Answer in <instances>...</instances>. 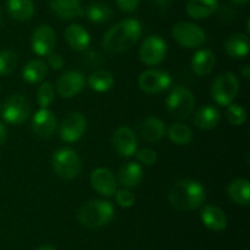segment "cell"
<instances>
[{
  "label": "cell",
  "mask_w": 250,
  "mask_h": 250,
  "mask_svg": "<svg viewBox=\"0 0 250 250\" xmlns=\"http://www.w3.org/2000/svg\"><path fill=\"white\" fill-rule=\"evenodd\" d=\"M142 34V24L136 19H125L106 32L103 46L111 53H121L131 49Z\"/></svg>",
  "instance_id": "6da1fadb"
},
{
  "label": "cell",
  "mask_w": 250,
  "mask_h": 250,
  "mask_svg": "<svg viewBox=\"0 0 250 250\" xmlns=\"http://www.w3.org/2000/svg\"><path fill=\"white\" fill-rule=\"evenodd\" d=\"M168 202L177 210H195L205 202V189L198 181L180 180L168 190Z\"/></svg>",
  "instance_id": "7a4b0ae2"
},
{
  "label": "cell",
  "mask_w": 250,
  "mask_h": 250,
  "mask_svg": "<svg viewBox=\"0 0 250 250\" xmlns=\"http://www.w3.org/2000/svg\"><path fill=\"white\" fill-rule=\"evenodd\" d=\"M115 209L106 200L92 199L83 204L78 210V221L88 229H99L112 220Z\"/></svg>",
  "instance_id": "3957f363"
},
{
  "label": "cell",
  "mask_w": 250,
  "mask_h": 250,
  "mask_svg": "<svg viewBox=\"0 0 250 250\" xmlns=\"http://www.w3.org/2000/svg\"><path fill=\"white\" fill-rule=\"evenodd\" d=\"M239 90V81L232 72H224L217 76L211 85V97L221 106L231 104Z\"/></svg>",
  "instance_id": "277c9868"
},
{
  "label": "cell",
  "mask_w": 250,
  "mask_h": 250,
  "mask_svg": "<svg viewBox=\"0 0 250 250\" xmlns=\"http://www.w3.org/2000/svg\"><path fill=\"white\" fill-rule=\"evenodd\" d=\"M195 99L193 93L186 87H175L166 99L168 112L176 119H187L194 110Z\"/></svg>",
  "instance_id": "5b68a950"
},
{
  "label": "cell",
  "mask_w": 250,
  "mask_h": 250,
  "mask_svg": "<svg viewBox=\"0 0 250 250\" xmlns=\"http://www.w3.org/2000/svg\"><path fill=\"white\" fill-rule=\"evenodd\" d=\"M53 167L59 177L63 180H72L77 177L82 168L81 159L72 149L61 148L53 155Z\"/></svg>",
  "instance_id": "8992f818"
},
{
  "label": "cell",
  "mask_w": 250,
  "mask_h": 250,
  "mask_svg": "<svg viewBox=\"0 0 250 250\" xmlns=\"http://www.w3.org/2000/svg\"><path fill=\"white\" fill-rule=\"evenodd\" d=\"M171 32L176 42L187 49L198 48L205 43V32L198 24L192 22H177Z\"/></svg>",
  "instance_id": "52a82bcc"
},
{
  "label": "cell",
  "mask_w": 250,
  "mask_h": 250,
  "mask_svg": "<svg viewBox=\"0 0 250 250\" xmlns=\"http://www.w3.org/2000/svg\"><path fill=\"white\" fill-rule=\"evenodd\" d=\"M31 114V105L23 95H11L1 107L2 119L10 125L19 126L22 125Z\"/></svg>",
  "instance_id": "ba28073f"
},
{
  "label": "cell",
  "mask_w": 250,
  "mask_h": 250,
  "mask_svg": "<svg viewBox=\"0 0 250 250\" xmlns=\"http://www.w3.org/2000/svg\"><path fill=\"white\" fill-rule=\"evenodd\" d=\"M166 53H167L166 42L159 36H150L146 38L139 48V58L142 62L148 66H155L163 62Z\"/></svg>",
  "instance_id": "9c48e42d"
},
{
  "label": "cell",
  "mask_w": 250,
  "mask_h": 250,
  "mask_svg": "<svg viewBox=\"0 0 250 250\" xmlns=\"http://www.w3.org/2000/svg\"><path fill=\"white\" fill-rule=\"evenodd\" d=\"M172 84V77L168 72L163 70H146L141 73L138 85L143 92L148 94H156L168 89Z\"/></svg>",
  "instance_id": "30bf717a"
},
{
  "label": "cell",
  "mask_w": 250,
  "mask_h": 250,
  "mask_svg": "<svg viewBox=\"0 0 250 250\" xmlns=\"http://www.w3.org/2000/svg\"><path fill=\"white\" fill-rule=\"evenodd\" d=\"M87 129V120L81 112H70L60 125V137L67 143L81 139Z\"/></svg>",
  "instance_id": "8fae6325"
},
{
  "label": "cell",
  "mask_w": 250,
  "mask_h": 250,
  "mask_svg": "<svg viewBox=\"0 0 250 250\" xmlns=\"http://www.w3.org/2000/svg\"><path fill=\"white\" fill-rule=\"evenodd\" d=\"M32 50L39 56H48L53 53L56 44L55 32L48 24H42L32 34Z\"/></svg>",
  "instance_id": "7c38bea8"
},
{
  "label": "cell",
  "mask_w": 250,
  "mask_h": 250,
  "mask_svg": "<svg viewBox=\"0 0 250 250\" xmlns=\"http://www.w3.org/2000/svg\"><path fill=\"white\" fill-rule=\"evenodd\" d=\"M112 146L120 156L131 158L137 153V146H138L136 133L129 127H119L112 136Z\"/></svg>",
  "instance_id": "4fadbf2b"
},
{
  "label": "cell",
  "mask_w": 250,
  "mask_h": 250,
  "mask_svg": "<svg viewBox=\"0 0 250 250\" xmlns=\"http://www.w3.org/2000/svg\"><path fill=\"white\" fill-rule=\"evenodd\" d=\"M84 76L78 71H67L59 77L56 82V90L59 95L66 99L73 98L84 88Z\"/></svg>",
  "instance_id": "5bb4252c"
},
{
  "label": "cell",
  "mask_w": 250,
  "mask_h": 250,
  "mask_svg": "<svg viewBox=\"0 0 250 250\" xmlns=\"http://www.w3.org/2000/svg\"><path fill=\"white\" fill-rule=\"evenodd\" d=\"M90 183L99 194L105 197H112L117 190L116 178L111 171L104 167H98L93 171L90 175Z\"/></svg>",
  "instance_id": "9a60e30c"
},
{
  "label": "cell",
  "mask_w": 250,
  "mask_h": 250,
  "mask_svg": "<svg viewBox=\"0 0 250 250\" xmlns=\"http://www.w3.org/2000/svg\"><path fill=\"white\" fill-rule=\"evenodd\" d=\"M32 128L34 133L41 138H49L56 128L55 115L53 114V111L48 110V107H42L33 115Z\"/></svg>",
  "instance_id": "2e32d148"
},
{
  "label": "cell",
  "mask_w": 250,
  "mask_h": 250,
  "mask_svg": "<svg viewBox=\"0 0 250 250\" xmlns=\"http://www.w3.org/2000/svg\"><path fill=\"white\" fill-rule=\"evenodd\" d=\"M166 134L165 124L158 117H146L139 125V136L146 142L155 143L161 141Z\"/></svg>",
  "instance_id": "e0dca14e"
},
{
  "label": "cell",
  "mask_w": 250,
  "mask_h": 250,
  "mask_svg": "<svg viewBox=\"0 0 250 250\" xmlns=\"http://www.w3.org/2000/svg\"><path fill=\"white\" fill-rule=\"evenodd\" d=\"M200 219L203 224L212 231H224L227 227V216L220 208L215 205H205L200 211Z\"/></svg>",
  "instance_id": "ac0fdd59"
},
{
  "label": "cell",
  "mask_w": 250,
  "mask_h": 250,
  "mask_svg": "<svg viewBox=\"0 0 250 250\" xmlns=\"http://www.w3.org/2000/svg\"><path fill=\"white\" fill-rule=\"evenodd\" d=\"M63 36L67 44L73 50L84 51L90 44L89 33L81 24H70L63 32Z\"/></svg>",
  "instance_id": "d6986e66"
},
{
  "label": "cell",
  "mask_w": 250,
  "mask_h": 250,
  "mask_svg": "<svg viewBox=\"0 0 250 250\" xmlns=\"http://www.w3.org/2000/svg\"><path fill=\"white\" fill-rule=\"evenodd\" d=\"M250 50V41L248 34L233 33L225 42V51L229 56L234 59L246 58Z\"/></svg>",
  "instance_id": "ffe728a7"
},
{
  "label": "cell",
  "mask_w": 250,
  "mask_h": 250,
  "mask_svg": "<svg viewBox=\"0 0 250 250\" xmlns=\"http://www.w3.org/2000/svg\"><path fill=\"white\" fill-rule=\"evenodd\" d=\"M216 56L209 49H202L193 55L192 70L199 77H205L214 70Z\"/></svg>",
  "instance_id": "44dd1931"
},
{
  "label": "cell",
  "mask_w": 250,
  "mask_h": 250,
  "mask_svg": "<svg viewBox=\"0 0 250 250\" xmlns=\"http://www.w3.org/2000/svg\"><path fill=\"white\" fill-rule=\"evenodd\" d=\"M51 10L63 20H73L83 15L80 0H49Z\"/></svg>",
  "instance_id": "7402d4cb"
},
{
  "label": "cell",
  "mask_w": 250,
  "mask_h": 250,
  "mask_svg": "<svg viewBox=\"0 0 250 250\" xmlns=\"http://www.w3.org/2000/svg\"><path fill=\"white\" fill-rule=\"evenodd\" d=\"M219 9V0H188L187 10L188 16L195 20L207 19L211 16Z\"/></svg>",
  "instance_id": "603a6c76"
},
{
  "label": "cell",
  "mask_w": 250,
  "mask_h": 250,
  "mask_svg": "<svg viewBox=\"0 0 250 250\" xmlns=\"http://www.w3.org/2000/svg\"><path fill=\"white\" fill-rule=\"evenodd\" d=\"M221 115L220 111L215 106L207 105L203 106L195 112L194 115V125L199 129H212L219 125Z\"/></svg>",
  "instance_id": "cb8c5ba5"
},
{
  "label": "cell",
  "mask_w": 250,
  "mask_h": 250,
  "mask_svg": "<svg viewBox=\"0 0 250 250\" xmlns=\"http://www.w3.org/2000/svg\"><path fill=\"white\" fill-rule=\"evenodd\" d=\"M143 170L137 163H126L119 170V181L124 187L133 188L141 183Z\"/></svg>",
  "instance_id": "d4e9b609"
},
{
  "label": "cell",
  "mask_w": 250,
  "mask_h": 250,
  "mask_svg": "<svg viewBox=\"0 0 250 250\" xmlns=\"http://www.w3.org/2000/svg\"><path fill=\"white\" fill-rule=\"evenodd\" d=\"M227 195L238 205H248L250 200V183L246 178H238L227 187Z\"/></svg>",
  "instance_id": "484cf974"
},
{
  "label": "cell",
  "mask_w": 250,
  "mask_h": 250,
  "mask_svg": "<svg viewBox=\"0 0 250 250\" xmlns=\"http://www.w3.org/2000/svg\"><path fill=\"white\" fill-rule=\"evenodd\" d=\"M6 9L10 16L16 21H28L34 14L32 0H7Z\"/></svg>",
  "instance_id": "4316f807"
},
{
  "label": "cell",
  "mask_w": 250,
  "mask_h": 250,
  "mask_svg": "<svg viewBox=\"0 0 250 250\" xmlns=\"http://www.w3.org/2000/svg\"><path fill=\"white\" fill-rule=\"evenodd\" d=\"M46 73H48V66L45 65V62L41 60H31L24 65L22 70V78L27 83L36 84L45 78Z\"/></svg>",
  "instance_id": "83f0119b"
},
{
  "label": "cell",
  "mask_w": 250,
  "mask_h": 250,
  "mask_svg": "<svg viewBox=\"0 0 250 250\" xmlns=\"http://www.w3.org/2000/svg\"><path fill=\"white\" fill-rule=\"evenodd\" d=\"M115 80L114 76H112L111 72L106 70H99L93 72L92 75L89 76V80H88V84L95 92H107L112 88L114 85Z\"/></svg>",
  "instance_id": "f1b7e54d"
},
{
  "label": "cell",
  "mask_w": 250,
  "mask_h": 250,
  "mask_svg": "<svg viewBox=\"0 0 250 250\" xmlns=\"http://www.w3.org/2000/svg\"><path fill=\"white\" fill-rule=\"evenodd\" d=\"M167 136L168 139L177 146H187L192 142L193 132L187 125L176 122L167 129Z\"/></svg>",
  "instance_id": "f546056e"
},
{
  "label": "cell",
  "mask_w": 250,
  "mask_h": 250,
  "mask_svg": "<svg viewBox=\"0 0 250 250\" xmlns=\"http://www.w3.org/2000/svg\"><path fill=\"white\" fill-rule=\"evenodd\" d=\"M112 11L109 5L103 2H93L85 10V16L93 23H103L111 17Z\"/></svg>",
  "instance_id": "4dcf8cb0"
},
{
  "label": "cell",
  "mask_w": 250,
  "mask_h": 250,
  "mask_svg": "<svg viewBox=\"0 0 250 250\" xmlns=\"http://www.w3.org/2000/svg\"><path fill=\"white\" fill-rule=\"evenodd\" d=\"M226 119L233 126H242V125L246 124L247 121V111L243 106H241L239 104H231L227 105L226 107Z\"/></svg>",
  "instance_id": "1f68e13d"
},
{
  "label": "cell",
  "mask_w": 250,
  "mask_h": 250,
  "mask_svg": "<svg viewBox=\"0 0 250 250\" xmlns=\"http://www.w3.org/2000/svg\"><path fill=\"white\" fill-rule=\"evenodd\" d=\"M17 66V55L11 50L0 51V76H9Z\"/></svg>",
  "instance_id": "d6a6232c"
},
{
  "label": "cell",
  "mask_w": 250,
  "mask_h": 250,
  "mask_svg": "<svg viewBox=\"0 0 250 250\" xmlns=\"http://www.w3.org/2000/svg\"><path fill=\"white\" fill-rule=\"evenodd\" d=\"M54 100V87L50 82H43L37 90V102L41 107H48Z\"/></svg>",
  "instance_id": "836d02e7"
},
{
  "label": "cell",
  "mask_w": 250,
  "mask_h": 250,
  "mask_svg": "<svg viewBox=\"0 0 250 250\" xmlns=\"http://www.w3.org/2000/svg\"><path fill=\"white\" fill-rule=\"evenodd\" d=\"M115 199L121 208H131L133 207L136 198L128 189H120L115 193Z\"/></svg>",
  "instance_id": "e575fe53"
},
{
  "label": "cell",
  "mask_w": 250,
  "mask_h": 250,
  "mask_svg": "<svg viewBox=\"0 0 250 250\" xmlns=\"http://www.w3.org/2000/svg\"><path fill=\"white\" fill-rule=\"evenodd\" d=\"M137 159L141 161L142 164L144 165H154V164L158 161V154L153 150V149H149V148H144L142 150H139L138 153H136Z\"/></svg>",
  "instance_id": "d590c367"
},
{
  "label": "cell",
  "mask_w": 250,
  "mask_h": 250,
  "mask_svg": "<svg viewBox=\"0 0 250 250\" xmlns=\"http://www.w3.org/2000/svg\"><path fill=\"white\" fill-rule=\"evenodd\" d=\"M116 4L124 12H132L138 7L139 0H116Z\"/></svg>",
  "instance_id": "8d00e7d4"
},
{
  "label": "cell",
  "mask_w": 250,
  "mask_h": 250,
  "mask_svg": "<svg viewBox=\"0 0 250 250\" xmlns=\"http://www.w3.org/2000/svg\"><path fill=\"white\" fill-rule=\"evenodd\" d=\"M48 63L54 70H61L63 67V59L60 54L50 53L48 55Z\"/></svg>",
  "instance_id": "74e56055"
},
{
  "label": "cell",
  "mask_w": 250,
  "mask_h": 250,
  "mask_svg": "<svg viewBox=\"0 0 250 250\" xmlns=\"http://www.w3.org/2000/svg\"><path fill=\"white\" fill-rule=\"evenodd\" d=\"M6 136H7V131L5 125L0 121V146L4 144V142L6 141Z\"/></svg>",
  "instance_id": "f35d334b"
},
{
  "label": "cell",
  "mask_w": 250,
  "mask_h": 250,
  "mask_svg": "<svg viewBox=\"0 0 250 250\" xmlns=\"http://www.w3.org/2000/svg\"><path fill=\"white\" fill-rule=\"evenodd\" d=\"M241 73H242V76L246 78V80H248V78L250 77V67H249V66L244 65L243 67L241 68Z\"/></svg>",
  "instance_id": "ab89813d"
},
{
  "label": "cell",
  "mask_w": 250,
  "mask_h": 250,
  "mask_svg": "<svg viewBox=\"0 0 250 250\" xmlns=\"http://www.w3.org/2000/svg\"><path fill=\"white\" fill-rule=\"evenodd\" d=\"M154 1H155V4L156 5H159V6L160 7H167L168 5L171 4V1H172V0H154Z\"/></svg>",
  "instance_id": "60d3db41"
},
{
  "label": "cell",
  "mask_w": 250,
  "mask_h": 250,
  "mask_svg": "<svg viewBox=\"0 0 250 250\" xmlns=\"http://www.w3.org/2000/svg\"><path fill=\"white\" fill-rule=\"evenodd\" d=\"M38 250H56V249L54 248L53 246H50V244H44V246H42Z\"/></svg>",
  "instance_id": "b9f144b4"
},
{
  "label": "cell",
  "mask_w": 250,
  "mask_h": 250,
  "mask_svg": "<svg viewBox=\"0 0 250 250\" xmlns=\"http://www.w3.org/2000/svg\"><path fill=\"white\" fill-rule=\"evenodd\" d=\"M231 1L234 2V4H237V5H243V4H247L249 0H231Z\"/></svg>",
  "instance_id": "7bdbcfd3"
},
{
  "label": "cell",
  "mask_w": 250,
  "mask_h": 250,
  "mask_svg": "<svg viewBox=\"0 0 250 250\" xmlns=\"http://www.w3.org/2000/svg\"><path fill=\"white\" fill-rule=\"evenodd\" d=\"M2 19H4V14H2V9L1 6H0V26H1L2 23Z\"/></svg>",
  "instance_id": "ee69618b"
},
{
  "label": "cell",
  "mask_w": 250,
  "mask_h": 250,
  "mask_svg": "<svg viewBox=\"0 0 250 250\" xmlns=\"http://www.w3.org/2000/svg\"><path fill=\"white\" fill-rule=\"evenodd\" d=\"M0 111H1V105H0Z\"/></svg>",
  "instance_id": "f6af8a7d"
},
{
  "label": "cell",
  "mask_w": 250,
  "mask_h": 250,
  "mask_svg": "<svg viewBox=\"0 0 250 250\" xmlns=\"http://www.w3.org/2000/svg\"><path fill=\"white\" fill-rule=\"evenodd\" d=\"M0 89H1V84H0Z\"/></svg>",
  "instance_id": "bcb514c9"
},
{
  "label": "cell",
  "mask_w": 250,
  "mask_h": 250,
  "mask_svg": "<svg viewBox=\"0 0 250 250\" xmlns=\"http://www.w3.org/2000/svg\"><path fill=\"white\" fill-rule=\"evenodd\" d=\"M247 250H248V249H247Z\"/></svg>",
  "instance_id": "7dc6e473"
}]
</instances>
